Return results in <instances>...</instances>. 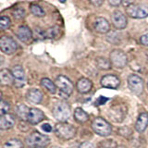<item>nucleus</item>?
Returning a JSON list of instances; mask_svg holds the SVG:
<instances>
[{"label": "nucleus", "instance_id": "nucleus-1", "mask_svg": "<svg viewBox=\"0 0 148 148\" xmlns=\"http://www.w3.org/2000/svg\"><path fill=\"white\" fill-rule=\"evenodd\" d=\"M76 132V128L66 122H59L55 126L56 135L63 140H71L75 137Z\"/></svg>", "mask_w": 148, "mask_h": 148}, {"label": "nucleus", "instance_id": "nucleus-2", "mask_svg": "<svg viewBox=\"0 0 148 148\" xmlns=\"http://www.w3.org/2000/svg\"><path fill=\"white\" fill-rule=\"evenodd\" d=\"M53 116L60 122H65L71 116V106L64 101L58 102L52 109Z\"/></svg>", "mask_w": 148, "mask_h": 148}, {"label": "nucleus", "instance_id": "nucleus-3", "mask_svg": "<svg viewBox=\"0 0 148 148\" xmlns=\"http://www.w3.org/2000/svg\"><path fill=\"white\" fill-rule=\"evenodd\" d=\"M50 143L49 138L46 135H43L40 132H34L31 133L29 136L26 138L27 145L31 148H39V147H45Z\"/></svg>", "mask_w": 148, "mask_h": 148}, {"label": "nucleus", "instance_id": "nucleus-4", "mask_svg": "<svg viewBox=\"0 0 148 148\" xmlns=\"http://www.w3.org/2000/svg\"><path fill=\"white\" fill-rule=\"evenodd\" d=\"M92 129L96 134L100 136H108L112 132L111 125L103 118H96L92 123Z\"/></svg>", "mask_w": 148, "mask_h": 148}, {"label": "nucleus", "instance_id": "nucleus-5", "mask_svg": "<svg viewBox=\"0 0 148 148\" xmlns=\"http://www.w3.org/2000/svg\"><path fill=\"white\" fill-rule=\"evenodd\" d=\"M126 13L132 18H145L148 16V5L133 4L126 8Z\"/></svg>", "mask_w": 148, "mask_h": 148}, {"label": "nucleus", "instance_id": "nucleus-6", "mask_svg": "<svg viewBox=\"0 0 148 148\" xmlns=\"http://www.w3.org/2000/svg\"><path fill=\"white\" fill-rule=\"evenodd\" d=\"M110 62L116 68L123 69L128 63V58L122 50L114 49L110 53Z\"/></svg>", "mask_w": 148, "mask_h": 148}, {"label": "nucleus", "instance_id": "nucleus-7", "mask_svg": "<svg viewBox=\"0 0 148 148\" xmlns=\"http://www.w3.org/2000/svg\"><path fill=\"white\" fill-rule=\"evenodd\" d=\"M128 86L133 94L139 95L143 91V80L136 74H132L128 77Z\"/></svg>", "mask_w": 148, "mask_h": 148}, {"label": "nucleus", "instance_id": "nucleus-8", "mask_svg": "<svg viewBox=\"0 0 148 148\" xmlns=\"http://www.w3.org/2000/svg\"><path fill=\"white\" fill-rule=\"evenodd\" d=\"M0 48L3 53L7 55H12L17 51L18 45L11 37L2 36L0 39Z\"/></svg>", "mask_w": 148, "mask_h": 148}, {"label": "nucleus", "instance_id": "nucleus-9", "mask_svg": "<svg viewBox=\"0 0 148 148\" xmlns=\"http://www.w3.org/2000/svg\"><path fill=\"white\" fill-rule=\"evenodd\" d=\"M56 85L59 88V90L62 94L67 96L71 95L73 91V84L71 81L64 75H59L56 79Z\"/></svg>", "mask_w": 148, "mask_h": 148}, {"label": "nucleus", "instance_id": "nucleus-10", "mask_svg": "<svg viewBox=\"0 0 148 148\" xmlns=\"http://www.w3.org/2000/svg\"><path fill=\"white\" fill-rule=\"evenodd\" d=\"M12 74L14 77V84L18 88H21L24 86L26 78H25V72L24 69L20 65L14 66L12 69Z\"/></svg>", "mask_w": 148, "mask_h": 148}, {"label": "nucleus", "instance_id": "nucleus-11", "mask_svg": "<svg viewBox=\"0 0 148 148\" xmlns=\"http://www.w3.org/2000/svg\"><path fill=\"white\" fill-rule=\"evenodd\" d=\"M111 21H112V24L114 25V27L118 30H122L124 28H126L128 23L126 16L119 10H116L112 13Z\"/></svg>", "mask_w": 148, "mask_h": 148}, {"label": "nucleus", "instance_id": "nucleus-12", "mask_svg": "<svg viewBox=\"0 0 148 148\" xmlns=\"http://www.w3.org/2000/svg\"><path fill=\"white\" fill-rule=\"evenodd\" d=\"M127 114V108L124 106H115L112 108H110V113H109V118L112 119L116 122H120L122 121L125 116Z\"/></svg>", "mask_w": 148, "mask_h": 148}, {"label": "nucleus", "instance_id": "nucleus-13", "mask_svg": "<svg viewBox=\"0 0 148 148\" xmlns=\"http://www.w3.org/2000/svg\"><path fill=\"white\" fill-rule=\"evenodd\" d=\"M120 84L119 79L116 75H105L101 79V85L108 89H117Z\"/></svg>", "mask_w": 148, "mask_h": 148}, {"label": "nucleus", "instance_id": "nucleus-14", "mask_svg": "<svg viewBox=\"0 0 148 148\" xmlns=\"http://www.w3.org/2000/svg\"><path fill=\"white\" fill-rule=\"evenodd\" d=\"M94 28L95 30L99 32V34H108L110 30V24L108 21V20L105 18L98 17L95 18V21L94 22Z\"/></svg>", "mask_w": 148, "mask_h": 148}, {"label": "nucleus", "instance_id": "nucleus-15", "mask_svg": "<svg viewBox=\"0 0 148 148\" xmlns=\"http://www.w3.org/2000/svg\"><path fill=\"white\" fill-rule=\"evenodd\" d=\"M17 37L23 43H29L32 38V32L26 25H21L18 28Z\"/></svg>", "mask_w": 148, "mask_h": 148}, {"label": "nucleus", "instance_id": "nucleus-16", "mask_svg": "<svg viewBox=\"0 0 148 148\" xmlns=\"http://www.w3.org/2000/svg\"><path fill=\"white\" fill-rule=\"evenodd\" d=\"M45 119V115L43 111L38 108H31L29 115H28V121L31 124L35 125L40 123Z\"/></svg>", "mask_w": 148, "mask_h": 148}, {"label": "nucleus", "instance_id": "nucleus-17", "mask_svg": "<svg viewBox=\"0 0 148 148\" xmlns=\"http://www.w3.org/2000/svg\"><path fill=\"white\" fill-rule=\"evenodd\" d=\"M148 127V113L143 112L138 116L135 123V130L138 132H143Z\"/></svg>", "mask_w": 148, "mask_h": 148}, {"label": "nucleus", "instance_id": "nucleus-18", "mask_svg": "<svg viewBox=\"0 0 148 148\" xmlns=\"http://www.w3.org/2000/svg\"><path fill=\"white\" fill-rule=\"evenodd\" d=\"M15 125V117L11 114L2 115L0 118V129L1 130H8Z\"/></svg>", "mask_w": 148, "mask_h": 148}, {"label": "nucleus", "instance_id": "nucleus-19", "mask_svg": "<svg viewBox=\"0 0 148 148\" xmlns=\"http://www.w3.org/2000/svg\"><path fill=\"white\" fill-rule=\"evenodd\" d=\"M77 90L81 94H86L89 92L92 87V82L87 78H81L80 80L77 82Z\"/></svg>", "mask_w": 148, "mask_h": 148}, {"label": "nucleus", "instance_id": "nucleus-20", "mask_svg": "<svg viewBox=\"0 0 148 148\" xmlns=\"http://www.w3.org/2000/svg\"><path fill=\"white\" fill-rule=\"evenodd\" d=\"M0 82L2 85H11L14 83V77L12 71L8 69H3L0 71Z\"/></svg>", "mask_w": 148, "mask_h": 148}, {"label": "nucleus", "instance_id": "nucleus-21", "mask_svg": "<svg viewBox=\"0 0 148 148\" xmlns=\"http://www.w3.org/2000/svg\"><path fill=\"white\" fill-rule=\"evenodd\" d=\"M27 99L29 100L31 103L34 104H39L41 103L42 99H43V94L38 89H32L27 92Z\"/></svg>", "mask_w": 148, "mask_h": 148}, {"label": "nucleus", "instance_id": "nucleus-22", "mask_svg": "<svg viewBox=\"0 0 148 148\" xmlns=\"http://www.w3.org/2000/svg\"><path fill=\"white\" fill-rule=\"evenodd\" d=\"M74 119H75L78 122L84 123L89 119V116H88V114L83 109H82L81 108H77L74 110Z\"/></svg>", "mask_w": 148, "mask_h": 148}, {"label": "nucleus", "instance_id": "nucleus-23", "mask_svg": "<svg viewBox=\"0 0 148 148\" xmlns=\"http://www.w3.org/2000/svg\"><path fill=\"white\" fill-rule=\"evenodd\" d=\"M41 85L46 91H48L51 94H55L56 91H57V87H56L55 83L50 80L48 78H43L41 80Z\"/></svg>", "mask_w": 148, "mask_h": 148}, {"label": "nucleus", "instance_id": "nucleus-24", "mask_svg": "<svg viewBox=\"0 0 148 148\" xmlns=\"http://www.w3.org/2000/svg\"><path fill=\"white\" fill-rule=\"evenodd\" d=\"M30 109L28 106H26L25 105H20L17 108V114L22 120H28V115H29Z\"/></svg>", "mask_w": 148, "mask_h": 148}, {"label": "nucleus", "instance_id": "nucleus-25", "mask_svg": "<svg viewBox=\"0 0 148 148\" xmlns=\"http://www.w3.org/2000/svg\"><path fill=\"white\" fill-rule=\"evenodd\" d=\"M96 65L100 69H109L111 68L110 60L105 58H96Z\"/></svg>", "mask_w": 148, "mask_h": 148}, {"label": "nucleus", "instance_id": "nucleus-26", "mask_svg": "<svg viewBox=\"0 0 148 148\" xmlns=\"http://www.w3.org/2000/svg\"><path fill=\"white\" fill-rule=\"evenodd\" d=\"M30 8H31V12L36 17H44L45 15V10L37 4H32L30 6Z\"/></svg>", "mask_w": 148, "mask_h": 148}, {"label": "nucleus", "instance_id": "nucleus-27", "mask_svg": "<svg viewBox=\"0 0 148 148\" xmlns=\"http://www.w3.org/2000/svg\"><path fill=\"white\" fill-rule=\"evenodd\" d=\"M3 148H23V145L21 141L17 140V139H11L5 143Z\"/></svg>", "mask_w": 148, "mask_h": 148}, {"label": "nucleus", "instance_id": "nucleus-28", "mask_svg": "<svg viewBox=\"0 0 148 148\" xmlns=\"http://www.w3.org/2000/svg\"><path fill=\"white\" fill-rule=\"evenodd\" d=\"M58 34V27H52L49 28L45 32V38H55Z\"/></svg>", "mask_w": 148, "mask_h": 148}, {"label": "nucleus", "instance_id": "nucleus-29", "mask_svg": "<svg viewBox=\"0 0 148 148\" xmlns=\"http://www.w3.org/2000/svg\"><path fill=\"white\" fill-rule=\"evenodd\" d=\"M10 25H11L10 18L7 16H2L1 20H0V28H1V30H3V31L7 30L10 27Z\"/></svg>", "mask_w": 148, "mask_h": 148}, {"label": "nucleus", "instance_id": "nucleus-30", "mask_svg": "<svg viewBox=\"0 0 148 148\" xmlns=\"http://www.w3.org/2000/svg\"><path fill=\"white\" fill-rule=\"evenodd\" d=\"M99 148H118L117 143L112 140H106L99 143Z\"/></svg>", "mask_w": 148, "mask_h": 148}, {"label": "nucleus", "instance_id": "nucleus-31", "mask_svg": "<svg viewBox=\"0 0 148 148\" xmlns=\"http://www.w3.org/2000/svg\"><path fill=\"white\" fill-rule=\"evenodd\" d=\"M13 16L15 18H18V20H21V18L25 17V10L21 8H16L13 12Z\"/></svg>", "mask_w": 148, "mask_h": 148}, {"label": "nucleus", "instance_id": "nucleus-32", "mask_svg": "<svg viewBox=\"0 0 148 148\" xmlns=\"http://www.w3.org/2000/svg\"><path fill=\"white\" fill-rule=\"evenodd\" d=\"M9 110V105L7 103L6 101L2 100L1 101V106H0V111H1V114L5 115L7 114V112Z\"/></svg>", "mask_w": 148, "mask_h": 148}, {"label": "nucleus", "instance_id": "nucleus-33", "mask_svg": "<svg viewBox=\"0 0 148 148\" xmlns=\"http://www.w3.org/2000/svg\"><path fill=\"white\" fill-rule=\"evenodd\" d=\"M140 43L143 45L148 46V32H146V34H143L140 37Z\"/></svg>", "mask_w": 148, "mask_h": 148}, {"label": "nucleus", "instance_id": "nucleus-34", "mask_svg": "<svg viewBox=\"0 0 148 148\" xmlns=\"http://www.w3.org/2000/svg\"><path fill=\"white\" fill-rule=\"evenodd\" d=\"M108 3L112 7H119L122 3V0H108Z\"/></svg>", "mask_w": 148, "mask_h": 148}, {"label": "nucleus", "instance_id": "nucleus-35", "mask_svg": "<svg viewBox=\"0 0 148 148\" xmlns=\"http://www.w3.org/2000/svg\"><path fill=\"white\" fill-rule=\"evenodd\" d=\"M90 2L94 7H100L104 3V0H90Z\"/></svg>", "mask_w": 148, "mask_h": 148}, {"label": "nucleus", "instance_id": "nucleus-36", "mask_svg": "<svg viewBox=\"0 0 148 148\" xmlns=\"http://www.w3.org/2000/svg\"><path fill=\"white\" fill-rule=\"evenodd\" d=\"M106 101H108V98H106V97L100 96L99 98L97 99V101L95 102V104H96V105H99V106H102L103 104H105Z\"/></svg>", "mask_w": 148, "mask_h": 148}, {"label": "nucleus", "instance_id": "nucleus-37", "mask_svg": "<svg viewBox=\"0 0 148 148\" xmlns=\"http://www.w3.org/2000/svg\"><path fill=\"white\" fill-rule=\"evenodd\" d=\"M80 148H95V145H92V143H89V142H85L82 143V145L80 146Z\"/></svg>", "mask_w": 148, "mask_h": 148}, {"label": "nucleus", "instance_id": "nucleus-38", "mask_svg": "<svg viewBox=\"0 0 148 148\" xmlns=\"http://www.w3.org/2000/svg\"><path fill=\"white\" fill-rule=\"evenodd\" d=\"M42 128H43V130L45 132H50L51 131H52V127H51L50 124H48V123L44 124L43 126H42Z\"/></svg>", "mask_w": 148, "mask_h": 148}, {"label": "nucleus", "instance_id": "nucleus-39", "mask_svg": "<svg viewBox=\"0 0 148 148\" xmlns=\"http://www.w3.org/2000/svg\"><path fill=\"white\" fill-rule=\"evenodd\" d=\"M133 3H134V0H122L123 6L126 7V8L132 6V5H133Z\"/></svg>", "mask_w": 148, "mask_h": 148}, {"label": "nucleus", "instance_id": "nucleus-40", "mask_svg": "<svg viewBox=\"0 0 148 148\" xmlns=\"http://www.w3.org/2000/svg\"><path fill=\"white\" fill-rule=\"evenodd\" d=\"M59 2H61V3H65V2H66V0H59Z\"/></svg>", "mask_w": 148, "mask_h": 148}, {"label": "nucleus", "instance_id": "nucleus-41", "mask_svg": "<svg viewBox=\"0 0 148 148\" xmlns=\"http://www.w3.org/2000/svg\"><path fill=\"white\" fill-rule=\"evenodd\" d=\"M51 148H60V147H58V146H53V147H51Z\"/></svg>", "mask_w": 148, "mask_h": 148}, {"label": "nucleus", "instance_id": "nucleus-42", "mask_svg": "<svg viewBox=\"0 0 148 148\" xmlns=\"http://www.w3.org/2000/svg\"><path fill=\"white\" fill-rule=\"evenodd\" d=\"M39 148H45V147H39Z\"/></svg>", "mask_w": 148, "mask_h": 148}]
</instances>
